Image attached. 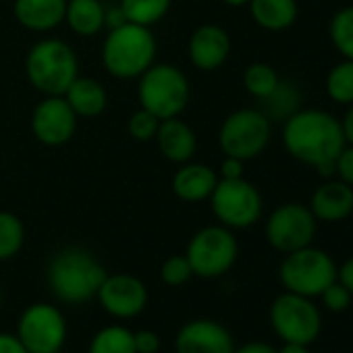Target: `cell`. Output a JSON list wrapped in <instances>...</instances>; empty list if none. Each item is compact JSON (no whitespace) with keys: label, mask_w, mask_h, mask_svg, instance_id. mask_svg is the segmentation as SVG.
<instances>
[{"label":"cell","mask_w":353,"mask_h":353,"mask_svg":"<svg viewBox=\"0 0 353 353\" xmlns=\"http://www.w3.org/2000/svg\"><path fill=\"white\" fill-rule=\"evenodd\" d=\"M283 145L301 164L320 166L334 162L347 145L341 121L326 110L305 108L291 112L283 127Z\"/></svg>","instance_id":"cell-1"},{"label":"cell","mask_w":353,"mask_h":353,"mask_svg":"<svg viewBox=\"0 0 353 353\" xmlns=\"http://www.w3.org/2000/svg\"><path fill=\"white\" fill-rule=\"evenodd\" d=\"M106 268L81 248L61 250L48 264L46 279L57 299L77 305L96 297L106 279Z\"/></svg>","instance_id":"cell-2"},{"label":"cell","mask_w":353,"mask_h":353,"mask_svg":"<svg viewBox=\"0 0 353 353\" xmlns=\"http://www.w3.org/2000/svg\"><path fill=\"white\" fill-rule=\"evenodd\" d=\"M156 38L150 28L125 21L108 30L102 44V65L117 79H135L156 61Z\"/></svg>","instance_id":"cell-3"},{"label":"cell","mask_w":353,"mask_h":353,"mask_svg":"<svg viewBox=\"0 0 353 353\" xmlns=\"http://www.w3.org/2000/svg\"><path fill=\"white\" fill-rule=\"evenodd\" d=\"M26 75L34 90L44 96H63L79 75L75 50L59 38L36 42L26 59Z\"/></svg>","instance_id":"cell-4"},{"label":"cell","mask_w":353,"mask_h":353,"mask_svg":"<svg viewBox=\"0 0 353 353\" xmlns=\"http://www.w3.org/2000/svg\"><path fill=\"white\" fill-rule=\"evenodd\" d=\"M137 85L139 106L158 117L160 121L179 117L190 104V79L188 75L168 63H154L143 71Z\"/></svg>","instance_id":"cell-5"},{"label":"cell","mask_w":353,"mask_h":353,"mask_svg":"<svg viewBox=\"0 0 353 353\" xmlns=\"http://www.w3.org/2000/svg\"><path fill=\"white\" fill-rule=\"evenodd\" d=\"M279 279L285 291L314 299L336 281V264L324 250L307 245L285 254L279 266Z\"/></svg>","instance_id":"cell-6"},{"label":"cell","mask_w":353,"mask_h":353,"mask_svg":"<svg viewBox=\"0 0 353 353\" xmlns=\"http://www.w3.org/2000/svg\"><path fill=\"white\" fill-rule=\"evenodd\" d=\"M239 256V243L231 229L223 225H208L194 233L188 243L185 258L200 279H219L227 274Z\"/></svg>","instance_id":"cell-7"},{"label":"cell","mask_w":353,"mask_h":353,"mask_svg":"<svg viewBox=\"0 0 353 353\" xmlns=\"http://www.w3.org/2000/svg\"><path fill=\"white\" fill-rule=\"evenodd\" d=\"M270 326L283 343L312 345L322 330V316L312 297L285 291L279 295L268 312Z\"/></svg>","instance_id":"cell-8"},{"label":"cell","mask_w":353,"mask_h":353,"mask_svg":"<svg viewBox=\"0 0 353 353\" xmlns=\"http://www.w3.org/2000/svg\"><path fill=\"white\" fill-rule=\"evenodd\" d=\"M208 200L219 225L231 231L250 229L260 221L264 210L262 194L243 176L241 179H219Z\"/></svg>","instance_id":"cell-9"},{"label":"cell","mask_w":353,"mask_h":353,"mask_svg":"<svg viewBox=\"0 0 353 353\" xmlns=\"http://www.w3.org/2000/svg\"><path fill=\"white\" fill-rule=\"evenodd\" d=\"M272 135V125L266 112L256 108H239L231 112L219 129V145L225 156L239 160L258 158Z\"/></svg>","instance_id":"cell-10"},{"label":"cell","mask_w":353,"mask_h":353,"mask_svg":"<svg viewBox=\"0 0 353 353\" xmlns=\"http://www.w3.org/2000/svg\"><path fill=\"white\" fill-rule=\"evenodd\" d=\"M15 334L28 353H61L67 343L69 326L57 305L38 301L21 312Z\"/></svg>","instance_id":"cell-11"},{"label":"cell","mask_w":353,"mask_h":353,"mask_svg":"<svg viewBox=\"0 0 353 353\" xmlns=\"http://www.w3.org/2000/svg\"><path fill=\"white\" fill-rule=\"evenodd\" d=\"M316 219L312 210L303 204H283L270 212L264 233L272 250L289 254L301 248L312 245L316 237Z\"/></svg>","instance_id":"cell-12"},{"label":"cell","mask_w":353,"mask_h":353,"mask_svg":"<svg viewBox=\"0 0 353 353\" xmlns=\"http://www.w3.org/2000/svg\"><path fill=\"white\" fill-rule=\"evenodd\" d=\"M96 299L104 307L106 314L119 320L137 318L148 305V287L141 279L119 272L106 274L104 283L100 285Z\"/></svg>","instance_id":"cell-13"},{"label":"cell","mask_w":353,"mask_h":353,"mask_svg":"<svg viewBox=\"0 0 353 353\" xmlns=\"http://www.w3.org/2000/svg\"><path fill=\"white\" fill-rule=\"evenodd\" d=\"M77 119L79 117L73 112L65 96H44L32 112V133L44 145H65L75 135Z\"/></svg>","instance_id":"cell-14"},{"label":"cell","mask_w":353,"mask_h":353,"mask_svg":"<svg viewBox=\"0 0 353 353\" xmlns=\"http://www.w3.org/2000/svg\"><path fill=\"white\" fill-rule=\"evenodd\" d=\"M235 341L229 328L210 318L185 322L174 336V353H233Z\"/></svg>","instance_id":"cell-15"},{"label":"cell","mask_w":353,"mask_h":353,"mask_svg":"<svg viewBox=\"0 0 353 353\" xmlns=\"http://www.w3.org/2000/svg\"><path fill=\"white\" fill-rule=\"evenodd\" d=\"M190 61L200 71L221 69L231 54V36L225 28L214 23H204L194 30L190 38Z\"/></svg>","instance_id":"cell-16"},{"label":"cell","mask_w":353,"mask_h":353,"mask_svg":"<svg viewBox=\"0 0 353 353\" xmlns=\"http://www.w3.org/2000/svg\"><path fill=\"white\" fill-rule=\"evenodd\" d=\"M316 221L341 223L353 214V188L341 179H326L312 196L307 206Z\"/></svg>","instance_id":"cell-17"},{"label":"cell","mask_w":353,"mask_h":353,"mask_svg":"<svg viewBox=\"0 0 353 353\" xmlns=\"http://www.w3.org/2000/svg\"><path fill=\"white\" fill-rule=\"evenodd\" d=\"M154 139H156L160 154L174 164L190 162L198 150L196 131L185 121H181L179 117L160 121Z\"/></svg>","instance_id":"cell-18"},{"label":"cell","mask_w":353,"mask_h":353,"mask_svg":"<svg viewBox=\"0 0 353 353\" xmlns=\"http://www.w3.org/2000/svg\"><path fill=\"white\" fill-rule=\"evenodd\" d=\"M216 183L219 174L208 164L183 162L172 176V192L176 198L188 204H198L212 196Z\"/></svg>","instance_id":"cell-19"},{"label":"cell","mask_w":353,"mask_h":353,"mask_svg":"<svg viewBox=\"0 0 353 353\" xmlns=\"http://www.w3.org/2000/svg\"><path fill=\"white\" fill-rule=\"evenodd\" d=\"M67 0H15L13 15L30 32L46 34L65 23Z\"/></svg>","instance_id":"cell-20"},{"label":"cell","mask_w":353,"mask_h":353,"mask_svg":"<svg viewBox=\"0 0 353 353\" xmlns=\"http://www.w3.org/2000/svg\"><path fill=\"white\" fill-rule=\"evenodd\" d=\"M77 117L94 119L102 114L108 106V94L104 85L94 77H75V81L63 94Z\"/></svg>","instance_id":"cell-21"},{"label":"cell","mask_w":353,"mask_h":353,"mask_svg":"<svg viewBox=\"0 0 353 353\" xmlns=\"http://www.w3.org/2000/svg\"><path fill=\"white\" fill-rule=\"evenodd\" d=\"M250 15L266 32L289 30L299 15L297 0H250Z\"/></svg>","instance_id":"cell-22"},{"label":"cell","mask_w":353,"mask_h":353,"mask_svg":"<svg viewBox=\"0 0 353 353\" xmlns=\"http://www.w3.org/2000/svg\"><path fill=\"white\" fill-rule=\"evenodd\" d=\"M106 7L102 0H67L65 23L81 38H94L104 30Z\"/></svg>","instance_id":"cell-23"},{"label":"cell","mask_w":353,"mask_h":353,"mask_svg":"<svg viewBox=\"0 0 353 353\" xmlns=\"http://www.w3.org/2000/svg\"><path fill=\"white\" fill-rule=\"evenodd\" d=\"M119 7L129 23L152 28L168 15L172 0H121Z\"/></svg>","instance_id":"cell-24"},{"label":"cell","mask_w":353,"mask_h":353,"mask_svg":"<svg viewBox=\"0 0 353 353\" xmlns=\"http://www.w3.org/2000/svg\"><path fill=\"white\" fill-rule=\"evenodd\" d=\"M88 353H137L133 332L119 324L104 326L92 336Z\"/></svg>","instance_id":"cell-25"},{"label":"cell","mask_w":353,"mask_h":353,"mask_svg":"<svg viewBox=\"0 0 353 353\" xmlns=\"http://www.w3.org/2000/svg\"><path fill=\"white\" fill-rule=\"evenodd\" d=\"M281 77L268 63H252L243 71V88L258 100H266L279 88Z\"/></svg>","instance_id":"cell-26"},{"label":"cell","mask_w":353,"mask_h":353,"mask_svg":"<svg viewBox=\"0 0 353 353\" xmlns=\"http://www.w3.org/2000/svg\"><path fill=\"white\" fill-rule=\"evenodd\" d=\"M26 243V227L23 221L9 212L0 210V262L15 258Z\"/></svg>","instance_id":"cell-27"},{"label":"cell","mask_w":353,"mask_h":353,"mask_svg":"<svg viewBox=\"0 0 353 353\" xmlns=\"http://www.w3.org/2000/svg\"><path fill=\"white\" fill-rule=\"evenodd\" d=\"M328 36L334 46V50L347 59L353 61V5L339 9L328 26Z\"/></svg>","instance_id":"cell-28"},{"label":"cell","mask_w":353,"mask_h":353,"mask_svg":"<svg viewBox=\"0 0 353 353\" xmlns=\"http://www.w3.org/2000/svg\"><path fill=\"white\" fill-rule=\"evenodd\" d=\"M326 94L336 104H353V61L343 59L328 71Z\"/></svg>","instance_id":"cell-29"},{"label":"cell","mask_w":353,"mask_h":353,"mask_svg":"<svg viewBox=\"0 0 353 353\" xmlns=\"http://www.w3.org/2000/svg\"><path fill=\"white\" fill-rule=\"evenodd\" d=\"M192 279H194V270L185 254L170 256L160 264V281L168 287H181L190 283Z\"/></svg>","instance_id":"cell-30"},{"label":"cell","mask_w":353,"mask_h":353,"mask_svg":"<svg viewBox=\"0 0 353 353\" xmlns=\"http://www.w3.org/2000/svg\"><path fill=\"white\" fill-rule=\"evenodd\" d=\"M160 119L154 117L152 112H148L145 108L139 106V110H135L129 121H127V131L135 141H152L156 137Z\"/></svg>","instance_id":"cell-31"},{"label":"cell","mask_w":353,"mask_h":353,"mask_svg":"<svg viewBox=\"0 0 353 353\" xmlns=\"http://www.w3.org/2000/svg\"><path fill=\"white\" fill-rule=\"evenodd\" d=\"M318 297L322 299V305H324L328 312H332V314L345 312V310L351 305V299H353V295H351L339 281L330 283Z\"/></svg>","instance_id":"cell-32"},{"label":"cell","mask_w":353,"mask_h":353,"mask_svg":"<svg viewBox=\"0 0 353 353\" xmlns=\"http://www.w3.org/2000/svg\"><path fill=\"white\" fill-rule=\"evenodd\" d=\"M334 176L353 188V145H345L334 158Z\"/></svg>","instance_id":"cell-33"},{"label":"cell","mask_w":353,"mask_h":353,"mask_svg":"<svg viewBox=\"0 0 353 353\" xmlns=\"http://www.w3.org/2000/svg\"><path fill=\"white\" fill-rule=\"evenodd\" d=\"M133 343H135L137 353H158V349H160L158 332L148 330V328H141V330L133 332Z\"/></svg>","instance_id":"cell-34"},{"label":"cell","mask_w":353,"mask_h":353,"mask_svg":"<svg viewBox=\"0 0 353 353\" xmlns=\"http://www.w3.org/2000/svg\"><path fill=\"white\" fill-rule=\"evenodd\" d=\"M243 160L233 158V156H225L223 164H221V179H241L243 176Z\"/></svg>","instance_id":"cell-35"},{"label":"cell","mask_w":353,"mask_h":353,"mask_svg":"<svg viewBox=\"0 0 353 353\" xmlns=\"http://www.w3.org/2000/svg\"><path fill=\"white\" fill-rule=\"evenodd\" d=\"M0 353H28L15 332H0Z\"/></svg>","instance_id":"cell-36"},{"label":"cell","mask_w":353,"mask_h":353,"mask_svg":"<svg viewBox=\"0 0 353 353\" xmlns=\"http://www.w3.org/2000/svg\"><path fill=\"white\" fill-rule=\"evenodd\" d=\"M336 281L353 295V256L347 258L341 266H336Z\"/></svg>","instance_id":"cell-37"},{"label":"cell","mask_w":353,"mask_h":353,"mask_svg":"<svg viewBox=\"0 0 353 353\" xmlns=\"http://www.w3.org/2000/svg\"><path fill=\"white\" fill-rule=\"evenodd\" d=\"M233 353H276V349L264 341H250L241 347H235Z\"/></svg>","instance_id":"cell-38"},{"label":"cell","mask_w":353,"mask_h":353,"mask_svg":"<svg viewBox=\"0 0 353 353\" xmlns=\"http://www.w3.org/2000/svg\"><path fill=\"white\" fill-rule=\"evenodd\" d=\"M125 21H127V19H125V15H123L121 7H112V9H106V17H104V28H108V30H114V28L123 26Z\"/></svg>","instance_id":"cell-39"},{"label":"cell","mask_w":353,"mask_h":353,"mask_svg":"<svg viewBox=\"0 0 353 353\" xmlns=\"http://www.w3.org/2000/svg\"><path fill=\"white\" fill-rule=\"evenodd\" d=\"M341 127H343V135H345V141L349 145H353V104H349L343 121H341Z\"/></svg>","instance_id":"cell-40"},{"label":"cell","mask_w":353,"mask_h":353,"mask_svg":"<svg viewBox=\"0 0 353 353\" xmlns=\"http://www.w3.org/2000/svg\"><path fill=\"white\" fill-rule=\"evenodd\" d=\"M276 353H310V347L297 343H285L281 349H276Z\"/></svg>","instance_id":"cell-41"},{"label":"cell","mask_w":353,"mask_h":353,"mask_svg":"<svg viewBox=\"0 0 353 353\" xmlns=\"http://www.w3.org/2000/svg\"><path fill=\"white\" fill-rule=\"evenodd\" d=\"M227 7H233V9H241V7H248L250 0H223Z\"/></svg>","instance_id":"cell-42"},{"label":"cell","mask_w":353,"mask_h":353,"mask_svg":"<svg viewBox=\"0 0 353 353\" xmlns=\"http://www.w3.org/2000/svg\"><path fill=\"white\" fill-rule=\"evenodd\" d=\"M0 303H3V289H0Z\"/></svg>","instance_id":"cell-43"}]
</instances>
